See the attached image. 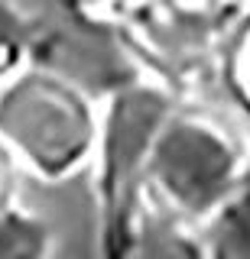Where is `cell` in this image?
Wrapping results in <instances>:
<instances>
[{
    "mask_svg": "<svg viewBox=\"0 0 250 259\" xmlns=\"http://www.w3.org/2000/svg\"><path fill=\"white\" fill-rule=\"evenodd\" d=\"M147 172L159 194L189 217H215L244 182L231 136L201 117H175L156 130Z\"/></svg>",
    "mask_w": 250,
    "mask_h": 259,
    "instance_id": "2",
    "label": "cell"
},
{
    "mask_svg": "<svg viewBox=\"0 0 250 259\" xmlns=\"http://www.w3.org/2000/svg\"><path fill=\"white\" fill-rule=\"evenodd\" d=\"M91 101L52 75H10L0 81V140L43 178H65L98 149Z\"/></svg>",
    "mask_w": 250,
    "mask_h": 259,
    "instance_id": "1",
    "label": "cell"
},
{
    "mask_svg": "<svg viewBox=\"0 0 250 259\" xmlns=\"http://www.w3.org/2000/svg\"><path fill=\"white\" fill-rule=\"evenodd\" d=\"M244 84H247V91H250V42L244 49Z\"/></svg>",
    "mask_w": 250,
    "mask_h": 259,
    "instance_id": "5",
    "label": "cell"
},
{
    "mask_svg": "<svg viewBox=\"0 0 250 259\" xmlns=\"http://www.w3.org/2000/svg\"><path fill=\"white\" fill-rule=\"evenodd\" d=\"M17 59H20V36H17V29H13L10 13H7L4 4H0V81L10 78Z\"/></svg>",
    "mask_w": 250,
    "mask_h": 259,
    "instance_id": "3",
    "label": "cell"
},
{
    "mask_svg": "<svg viewBox=\"0 0 250 259\" xmlns=\"http://www.w3.org/2000/svg\"><path fill=\"white\" fill-rule=\"evenodd\" d=\"M7 191H10V185H7V168H4V162H0V214L7 210Z\"/></svg>",
    "mask_w": 250,
    "mask_h": 259,
    "instance_id": "4",
    "label": "cell"
}]
</instances>
